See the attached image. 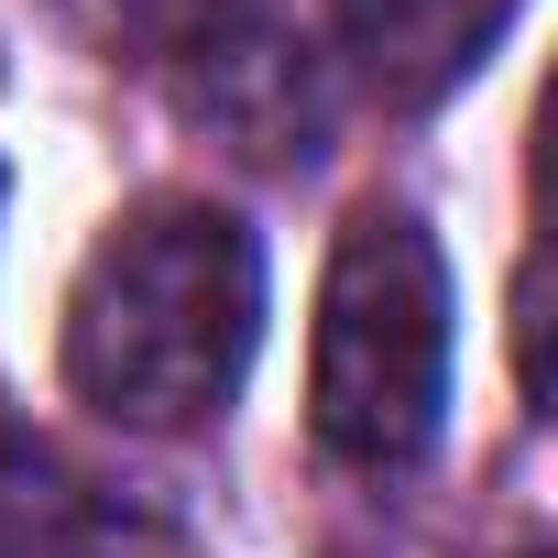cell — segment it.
<instances>
[{
    "mask_svg": "<svg viewBox=\"0 0 558 558\" xmlns=\"http://www.w3.org/2000/svg\"><path fill=\"white\" fill-rule=\"evenodd\" d=\"M307 427L351 471H416L449 427V263L416 208H362L318 274Z\"/></svg>",
    "mask_w": 558,
    "mask_h": 558,
    "instance_id": "7a4b0ae2",
    "label": "cell"
},
{
    "mask_svg": "<svg viewBox=\"0 0 558 558\" xmlns=\"http://www.w3.org/2000/svg\"><path fill=\"white\" fill-rule=\"evenodd\" d=\"M66 482L45 449H12L0 438V558H66Z\"/></svg>",
    "mask_w": 558,
    "mask_h": 558,
    "instance_id": "5b68a950",
    "label": "cell"
},
{
    "mask_svg": "<svg viewBox=\"0 0 558 558\" xmlns=\"http://www.w3.org/2000/svg\"><path fill=\"white\" fill-rule=\"evenodd\" d=\"M525 558H547V547H525Z\"/></svg>",
    "mask_w": 558,
    "mask_h": 558,
    "instance_id": "8992f818",
    "label": "cell"
},
{
    "mask_svg": "<svg viewBox=\"0 0 558 558\" xmlns=\"http://www.w3.org/2000/svg\"><path fill=\"white\" fill-rule=\"evenodd\" d=\"M77 12L110 34V45H154V56H219L241 0H77Z\"/></svg>",
    "mask_w": 558,
    "mask_h": 558,
    "instance_id": "277c9868",
    "label": "cell"
},
{
    "mask_svg": "<svg viewBox=\"0 0 558 558\" xmlns=\"http://www.w3.org/2000/svg\"><path fill=\"white\" fill-rule=\"evenodd\" d=\"M263 351V241L208 197H143L66 286V395L110 427H219Z\"/></svg>",
    "mask_w": 558,
    "mask_h": 558,
    "instance_id": "6da1fadb",
    "label": "cell"
},
{
    "mask_svg": "<svg viewBox=\"0 0 558 558\" xmlns=\"http://www.w3.org/2000/svg\"><path fill=\"white\" fill-rule=\"evenodd\" d=\"M514 12L525 0H340V45L384 110H427L504 45Z\"/></svg>",
    "mask_w": 558,
    "mask_h": 558,
    "instance_id": "3957f363",
    "label": "cell"
}]
</instances>
